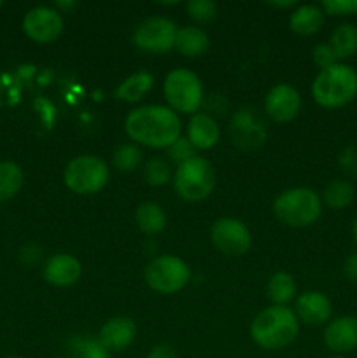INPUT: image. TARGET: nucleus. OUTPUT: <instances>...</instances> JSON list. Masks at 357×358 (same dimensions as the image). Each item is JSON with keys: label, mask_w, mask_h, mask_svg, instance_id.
<instances>
[{"label": "nucleus", "mask_w": 357, "mask_h": 358, "mask_svg": "<svg viewBox=\"0 0 357 358\" xmlns=\"http://www.w3.org/2000/svg\"><path fill=\"white\" fill-rule=\"evenodd\" d=\"M126 133L142 145L163 149L181 136V119L172 108L163 105H144L126 117Z\"/></svg>", "instance_id": "nucleus-1"}, {"label": "nucleus", "mask_w": 357, "mask_h": 358, "mask_svg": "<svg viewBox=\"0 0 357 358\" xmlns=\"http://www.w3.org/2000/svg\"><path fill=\"white\" fill-rule=\"evenodd\" d=\"M251 336L265 350L286 348L298 336L296 315L287 306L266 308L252 322Z\"/></svg>", "instance_id": "nucleus-2"}, {"label": "nucleus", "mask_w": 357, "mask_h": 358, "mask_svg": "<svg viewBox=\"0 0 357 358\" xmlns=\"http://www.w3.org/2000/svg\"><path fill=\"white\" fill-rule=\"evenodd\" d=\"M312 93L322 107H343L357 96V72L343 63L321 70L312 84Z\"/></svg>", "instance_id": "nucleus-3"}, {"label": "nucleus", "mask_w": 357, "mask_h": 358, "mask_svg": "<svg viewBox=\"0 0 357 358\" xmlns=\"http://www.w3.org/2000/svg\"><path fill=\"white\" fill-rule=\"evenodd\" d=\"M321 198L304 187L289 189L273 203L275 217L290 227H307L321 217Z\"/></svg>", "instance_id": "nucleus-4"}, {"label": "nucleus", "mask_w": 357, "mask_h": 358, "mask_svg": "<svg viewBox=\"0 0 357 358\" xmlns=\"http://www.w3.org/2000/svg\"><path fill=\"white\" fill-rule=\"evenodd\" d=\"M174 185L178 196L188 201H202L216 185V170L205 157L195 156L192 159L178 164L174 175Z\"/></svg>", "instance_id": "nucleus-5"}, {"label": "nucleus", "mask_w": 357, "mask_h": 358, "mask_svg": "<svg viewBox=\"0 0 357 358\" xmlns=\"http://www.w3.org/2000/svg\"><path fill=\"white\" fill-rule=\"evenodd\" d=\"M164 96L178 112L192 114L202 105L203 87L198 76L188 69H175L164 79Z\"/></svg>", "instance_id": "nucleus-6"}, {"label": "nucleus", "mask_w": 357, "mask_h": 358, "mask_svg": "<svg viewBox=\"0 0 357 358\" xmlns=\"http://www.w3.org/2000/svg\"><path fill=\"white\" fill-rule=\"evenodd\" d=\"M108 180V166L97 156H80L69 163L65 170V184L77 194H93Z\"/></svg>", "instance_id": "nucleus-7"}, {"label": "nucleus", "mask_w": 357, "mask_h": 358, "mask_svg": "<svg viewBox=\"0 0 357 358\" xmlns=\"http://www.w3.org/2000/svg\"><path fill=\"white\" fill-rule=\"evenodd\" d=\"M191 278V269L182 259L174 255H161L153 259L146 268V282L153 290L161 294H174L181 290Z\"/></svg>", "instance_id": "nucleus-8"}, {"label": "nucleus", "mask_w": 357, "mask_h": 358, "mask_svg": "<svg viewBox=\"0 0 357 358\" xmlns=\"http://www.w3.org/2000/svg\"><path fill=\"white\" fill-rule=\"evenodd\" d=\"M177 27L172 20L163 16H153L144 20L133 34L136 48L147 52H167L175 45Z\"/></svg>", "instance_id": "nucleus-9"}, {"label": "nucleus", "mask_w": 357, "mask_h": 358, "mask_svg": "<svg viewBox=\"0 0 357 358\" xmlns=\"http://www.w3.org/2000/svg\"><path fill=\"white\" fill-rule=\"evenodd\" d=\"M231 138L240 149L251 150L266 138V122L254 107H244L231 121Z\"/></svg>", "instance_id": "nucleus-10"}, {"label": "nucleus", "mask_w": 357, "mask_h": 358, "mask_svg": "<svg viewBox=\"0 0 357 358\" xmlns=\"http://www.w3.org/2000/svg\"><path fill=\"white\" fill-rule=\"evenodd\" d=\"M212 241L224 255H241L251 248V233L237 219H219L212 226Z\"/></svg>", "instance_id": "nucleus-11"}, {"label": "nucleus", "mask_w": 357, "mask_h": 358, "mask_svg": "<svg viewBox=\"0 0 357 358\" xmlns=\"http://www.w3.org/2000/svg\"><path fill=\"white\" fill-rule=\"evenodd\" d=\"M23 30L31 41L52 42L62 34L63 20L51 7H34L24 14Z\"/></svg>", "instance_id": "nucleus-12"}, {"label": "nucleus", "mask_w": 357, "mask_h": 358, "mask_svg": "<svg viewBox=\"0 0 357 358\" xmlns=\"http://www.w3.org/2000/svg\"><path fill=\"white\" fill-rule=\"evenodd\" d=\"M300 93L289 84H276L270 90L265 100V110L273 121L287 122L300 112Z\"/></svg>", "instance_id": "nucleus-13"}, {"label": "nucleus", "mask_w": 357, "mask_h": 358, "mask_svg": "<svg viewBox=\"0 0 357 358\" xmlns=\"http://www.w3.org/2000/svg\"><path fill=\"white\" fill-rule=\"evenodd\" d=\"M324 343L331 352H354L357 348V317L349 315L329 322L324 331Z\"/></svg>", "instance_id": "nucleus-14"}, {"label": "nucleus", "mask_w": 357, "mask_h": 358, "mask_svg": "<svg viewBox=\"0 0 357 358\" xmlns=\"http://www.w3.org/2000/svg\"><path fill=\"white\" fill-rule=\"evenodd\" d=\"M136 336L135 322L128 317H115L105 322L100 329L98 341L108 350V352H121L128 348Z\"/></svg>", "instance_id": "nucleus-15"}, {"label": "nucleus", "mask_w": 357, "mask_h": 358, "mask_svg": "<svg viewBox=\"0 0 357 358\" xmlns=\"http://www.w3.org/2000/svg\"><path fill=\"white\" fill-rule=\"evenodd\" d=\"M296 313L301 322L308 325H322L331 318V301L322 292H304L296 301Z\"/></svg>", "instance_id": "nucleus-16"}, {"label": "nucleus", "mask_w": 357, "mask_h": 358, "mask_svg": "<svg viewBox=\"0 0 357 358\" xmlns=\"http://www.w3.org/2000/svg\"><path fill=\"white\" fill-rule=\"evenodd\" d=\"M80 262L76 257L66 254L52 255L48 259L44 266V278L51 285L56 287H69L76 283L80 276Z\"/></svg>", "instance_id": "nucleus-17"}, {"label": "nucleus", "mask_w": 357, "mask_h": 358, "mask_svg": "<svg viewBox=\"0 0 357 358\" xmlns=\"http://www.w3.org/2000/svg\"><path fill=\"white\" fill-rule=\"evenodd\" d=\"M188 140L195 149H210L219 140V126L209 114H196L189 121Z\"/></svg>", "instance_id": "nucleus-18"}, {"label": "nucleus", "mask_w": 357, "mask_h": 358, "mask_svg": "<svg viewBox=\"0 0 357 358\" xmlns=\"http://www.w3.org/2000/svg\"><path fill=\"white\" fill-rule=\"evenodd\" d=\"M175 48L188 58H196L209 49V35L198 27H182L175 35Z\"/></svg>", "instance_id": "nucleus-19"}, {"label": "nucleus", "mask_w": 357, "mask_h": 358, "mask_svg": "<svg viewBox=\"0 0 357 358\" xmlns=\"http://www.w3.org/2000/svg\"><path fill=\"white\" fill-rule=\"evenodd\" d=\"M290 30L300 35L317 34L324 24V13L317 6H301L290 14Z\"/></svg>", "instance_id": "nucleus-20"}, {"label": "nucleus", "mask_w": 357, "mask_h": 358, "mask_svg": "<svg viewBox=\"0 0 357 358\" xmlns=\"http://www.w3.org/2000/svg\"><path fill=\"white\" fill-rule=\"evenodd\" d=\"M329 45L335 51L336 59H346L357 51V27L350 23L338 24L332 30Z\"/></svg>", "instance_id": "nucleus-21"}, {"label": "nucleus", "mask_w": 357, "mask_h": 358, "mask_svg": "<svg viewBox=\"0 0 357 358\" xmlns=\"http://www.w3.org/2000/svg\"><path fill=\"white\" fill-rule=\"evenodd\" d=\"M136 224L140 229L147 234H156L161 233L167 226V215H164L163 208L156 203H142L136 208Z\"/></svg>", "instance_id": "nucleus-22"}, {"label": "nucleus", "mask_w": 357, "mask_h": 358, "mask_svg": "<svg viewBox=\"0 0 357 358\" xmlns=\"http://www.w3.org/2000/svg\"><path fill=\"white\" fill-rule=\"evenodd\" d=\"M268 299L273 306H286L296 294V283L289 273H275L268 282Z\"/></svg>", "instance_id": "nucleus-23"}, {"label": "nucleus", "mask_w": 357, "mask_h": 358, "mask_svg": "<svg viewBox=\"0 0 357 358\" xmlns=\"http://www.w3.org/2000/svg\"><path fill=\"white\" fill-rule=\"evenodd\" d=\"M153 76L149 72H146V70L133 73V76H130L128 79L119 84L118 91H115V96L126 101L140 100L153 87Z\"/></svg>", "instance_id": "nucleus-24"}, {"label": "nucleus", "mask_w": 357, "mask_h": 358, "mask_svg": "<svg viewBox=\"0 0 357 358\" xmlns=\"http://www.w3.org/2000/svg\"><path fill=\"white\" fill-rule=\"evenodd\" d=\"M23 187V171L13 161H0V203L7 201Z\"/></svg>", "instance_id": "nucleus-25"}, {"label": "nucleus", "mask_w": 357, "mask_h": 358, "mask_svg": "<svg viewBox=\"0 0 357 358\" xmlns=\"http://www.w3.org/2000/svg\"><path fill=\"white\" fill-rule=\"evenodd\" d=\"M354 185L346 180H332L324 189V201L329 208L342 210L354 201Z\"/></svg>", "instance_id": "nucleus-26"}, {"label": "nucleus", "mask_w": 357, "mask_h": 358, "mask_svg": "<svg viewBox=\"0 0 357 358\" xmlns=\"http://www.w3.org/2000/svg\"><path fill=\"white\" fill-rule=\"evenodd\" d=\"M69 348L74 358H111V352L90 336H76L69 341Z\"/></svg>", "instance_id": "nucleus-27"}, {"label": "nucleus", "mask_w": 357, "mask_h": 358, "mask_svg": "<svg viewBox=\"0 0 357 358\" xmlns=\"http://www.w3.org/2000/svg\"><path fill=\"white\" fill-rule=\"evenodd\" d=\"M142 161V150L133 143H126V145L118 147L112 156V163L119 171H133Z\"/></svg>", "instance_id": "nucleus-28"}, {"label": "nucleus", "mask_w": 357, "mask_h": 358, "mask_svg": "<svg viewBox=\"0 0 357 358\" xmlns=\"http://www.w3.org/2000/svg\"><path fill=\"white\" fill-rule=\"evenodd\" d=\"M146 180L149 185H163L170 180V166L161 157H153L146 164Z\"/></svg>", "instance_id": "nucleus-29"}, {"label": "nucleus", "mask_w": 357, "mask_h": 358, "mask_svg": "<svg viewBox=\"0 0 357 358\" xmlns=\"http://www.w3.org/2000/svg\"><path fill=\"white\" fill-rule=\"evenodd\" d=\"M188 14L195 21L200 23H209L216 17L217 6L212 0H189L188 2Z\"/></svg>", "instance_id": "nucleus-30"}, {"label": "nucleus", "mask_w": 357, "mask_h": 358, "mask_svg": "<svg viewBox=\"0 0 357 358\" xmlns=\"http://www.w3.org/2000/svg\"><path fill=\"white\" fill-rule=\"evenodd\" d=\"M168 156H170V159L175 161L177 164H182L195 157V147H192V143L189 142L188 138L178 136V138L168 147Z\"/></svg>", "instance_id": "nucleus-31"}, {"label": "nucleus", "mask_w": 357, "mask_h": 358, "mask_svg": "<svg viewBox=\"0 0 357 358\" xmlns=\"http://www.w3.org/2000/svg\"><path fill=\"white\" fill-rule=\"evenodd\" d=\"M322 7L331 16H350L357 13V0H324Z\"/></svg>", "instance_id": "nucleus-32"}, {"label": "nucleus", "mask_w": 357, "mask_h": 358, "mask_svg": "<svg viewBox=\"0 0 357 358\" xmlns=\"http://www.w3.org/2000/svg\"><path fill=\"white\" fill-rule=\"evenodd\" d=\"M314 62L322 70L336 65V55L329 44H317L314 48Z\"/></svg>", "instance_id": "nucleus-33"}, {"label": "nucleus", "mask_w": 357, "mask_h": 358, "mask_svg": "<svg viewBox=\"0 0 357 358\" xmlns=\"http://www.w3.org/2000/svg\"><path fill=\"white\" fill-rule=\"evenodd\" d=\"M147 358H177V352L172 345L168 343H161V345L154 346L153 350L149 352Z\"/></svg>", "instance_id": "nucleus-34"}, {"label": "nucleus", "mask_w": 357, "mask_h": 358, "mask_svg": "<svg viewBox=\"0 0 357 358\" xmlns=\"http://www.w3.org/2000/svg\"><path fill=\"white\" fill-rule=\"evenodd\" d=\"M343 275L346 276L349 282H357V252L346 257L345 264H343Z\"/></svg>", "instance_id": "nucleus-35"}, {"label": "nucleus", "mask_w": 357, "mask_h": 358, "mask_svg": "<svg viewBox=\"0 0 357 358\" xmlns=\"http://www.w3.org/2000/svg\"><path fill=\"white\" fill-rule=\"evenodd\" d=\"M296 3V0H286V2H270V6L273 7H290Z\"/></svg>", "instance_id": "nucleus-36"}, {"label": "nucleus", "mask_w": 357, "mask_h": 358, "mask_svg": "<svg viewBox=\"0 0 357 358\" xmlns=\"http://www.w3.org/2000/svg\"><path fill=\"white\" fill-rule=\"evenodd\" d=\"M352 236H354V241H356V245H357V217L354 219V222H352Z\"/></svg>", "instance_id": "nucleus-37"}, {"label": "nucleus", "mask_w": 357, "mask_h": 358, "mask_svg": "<svg viewBox=\"0 0 357 358\" xmlns=\"http://www.w3.org/2000/svg\"><path fill=\"white\" fill-rule=\"evenodd\" d=\"M4 358H21V357H4Z\"/></svg>", "instance_id": "nucleus-38"}, {"label": "nucleus", "mask_w": 357, "mask_h": 358, "mask_svg": "<svg viewBox=\"0 0 357 358\" xmlns=\"http://www.w3.org/2000/svg\"><path fill=\"white\" fill-rule=\"evenodd\" d=\"M331 358H345V357H340V355H338V357H331Z\"/></svg>", "instance_id": "nucleus-39"}, {"label": "nucleus", "mask_w": 357, "mask_h": 358, "mask_svg": "<svg viewBox=\"0 0 357 358\" xmlns=\"http://www.w3.org/2000/svg\"><path fill=\"white\" fill-rule=\"evenodd\" d=\"M0 7H2V2H0Z\"/></svg>", "instance_id": "nucleus-40"}]
</instances>
